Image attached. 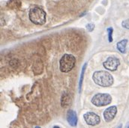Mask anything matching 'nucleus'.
<instances>
[{"instance_id": "nucleus-1", "label": "nucleus", "mask_w": 129, "mask_h": 128, "mask_svg": "<svg viewBox=\"0 0 129 128\" xmlns=\"http://www.w3.org/2000/svg\"><path fill=\"white\" fill-rule=\"evenodd\" d=\"M92 79L97 85L102 87H109L113 83V78L112 75L104 70L95 72L93 73Z\"/></svg>"}, {"instance_id": "nucleus-2", "label": "nucleus", "mask_w": 129, "mask_h": 128, "mask_svg": "<svg viewBox=\"0 0 129 128\" xmlns=\"http://www.w3.org/2000/svg\"><path fill=\"white\" fill-rule=\"evenodd\" d=\"M29 17L30 21L35 25H44L46 23V13L38 7L30 9Z\"/></svg>"}, {"instance_id": "nucleus-3", "label": "nucleus", "mask_w": 129, "mask_h": 128, "mask_svg": "<svg viewBox=\"0 0 129 128\" xmlns=\"http://www.w3.org/2000/svg\"><path fill=\"white\" fill-rule=\"evenodd\" d=\"M76 59L74 56L70 54H64L59 62V68L62 73L71 71L75 66Z\"/></svg>"}, {"instance_id": "nucleus-4", "label": "nucleus", "mask_w": 129, "mask_h": 128, "mask_svg": "<svg viewBox=\"0 0 129 128\" xmlns=\"http://www.w3.org/2000/svg\"><path fill=\"white\" fill-rule=\"evenodd\" d=\"M112 102V97L108 94L98 93L92 98V103L96 106H104Z\"/></svg>"}, {"instance_id": "nucleus-5", "label": "nucleus", "mask_w": 129, "mask_h": 128, "mask_svg": "<svg viewBox=\"0 0 129 128\" xmlns=\"http://www.w3.org/2000/svg\"><path fill=\"white\" fill-rule=\"evenodd\" d=\"M83 118H84L86 123L90 126L98 125L101 121L100 117L97 114L92 112H89L85 113L83 115Z\"/></svg>"}, {"instance_id": "nucleus-6", "label": "nucleus", "mask_w": 129, "mask_h": 128, "mask_svg": "<svg viewBox=\"0 0 129 128\" xmlns=\"http://www.w3.org/2000/svg\"><path fill=\"white\" fill-rule=\"evenodd\" d=\"M120 64L119 60L116 57H109L107 59V60L103 63L104 68H106L108 70L115 71L118 68L119 65Z\"/></svg>"}, {"instance_id": "nucleus-7", "label": "nucleus", "mask_w": 129, "mask_h": 128, "mask_svg": "<svg viewBox=\"0 0 129 128\" xmlns=\"http://www.w3.org/2000/svg\"><path fill=\"white\" fill-rule=\"evenodd\" d=\"M117 113V108L115 106H110L104 112V118L107 122L113 121Z\"/></svg>"}, {"instance_id": "nucleus-8", "label": "nucleus", "mask_w": 129, "mask_h": 128, "mask_svg": "<svg viewBox=\"0 0 129 128\" xmlns=\"http://www.w3.org/2000/svg\"><path fill=\"white\" fill-rule=\"evenodd\" d=\"M67 121L71 127H76L77 124V115L74 110L70 109L67 112Z\"/></svg>"}, {"instance_id": "nucleus-9", "label": "nucleus", "mask_w": 129, "mask_h": 128, "mask_svg": "<svg viewBox=\"0 0 129 128\" xmlns=\"http://www.w3.org/2000/svg\"><path fill=\"white\" fill-rule=\"evenodd\" d=\"M127 44H128V40L127 39H124V40H122L121 41L118 42L116 44L117 50L122 53H126V45H127Z\"/></svg>"}, {"instance_id": "nucleus-10", "label": "nucleus", "mask_w": 129, "mask_h": 128, "mask_svg": "<svg viewBox=\"0 0 129 128\" xmlns=\"http://www.w3.org/2000/svg\"><path fill=\"white\" fill-rule=\"evenodd\" d=\"M69 102H70V97L68 94L64 93L62 95V100H61V104H62V107H66L68 104H69Z\"/></svg>"}, {"instance_id": "nucleus-11", "label": "nucleus", "mask_w": 129, "mask_h": 128, "mask_svg": "<svg viewBox=\"0 0 129 128\" xmlns=\"http://www.w3.org/2000/svg\"><path fill=\"white\" fill-rule=\"evenodd\" d=\"M87 66V63H85L83 64V67L82 68V71H81V75H80V82H79V91L80 92L81 91V88H82V84H83V76L86 71V68Z\"/></svg>"}, {"instance_id": "nucleus-12", "label": "nucleus", "mask_w": 129, "mask_h": 128, "mask_svg": "<svg viewBox=\"0 0 129 128\" xmlns=\"http://www.w3.org/2000/svg\"><path fill=\"white\" fill-rule=\"evenodd\" d=\"M107 33H108V40L110 43L113 41V29L112 27H109L107 29Z\"/></svg>"}, {"instance_id": "nucleus-13", "label": "nucleus", "mask_w": 129, "mask_h": 128, "mask_svg": "<svg viewBox=\"0 0 129 128\" xmlns=\"http://www.w3.org/2000/svg\"><path fill=\"white\" fill-rule=\"evenodd\" d=\"M86 28L88 32H92L94 30V29H95V25L93 23H89V24L86 25Z\"/></svg>"}, {"instance_id": "nucleus-14", "label": "nucleus", "mask_w": 129, "mask_h": 128, "mask_svg": "<svg viewBox=\"0 0 129 128\" xmlns=\"http://www.w3.org/2000/svg\"><path fill=\"white\" fill-rule=\"evenodd\" d=\"M122 26L123 28L129 29V20H125L122 23Z\"/></svg>"}, {"instance_id": "nucleus-15", "label": "nucleus", "mask_w": 129, "mask_h": 128, "mask_svg": "<svg viewBox=\"0 0 129 128\" xmlns=\"http://www.w3.org/2000/svg\"><path fill=\"white\" fill-rule=\"evenodd\" d=\"M53 128H61V127H59V126H54Z\"/></svg>"}, {"instance_id": "nucleus-16", "label": "nucleus", "mask_w": 129, "mask_h": 128, "mask_svg": "<svg viewBox=\"0 0 129 128\" xmlns=\"http://www.w3.org/2000/svg\"><path fill=\"white\" fill-rule=\"evenodd\" d=\"M125 128H129V123H128V124H127V125H126V127Z\"/></svg>"}, {"instance_id": "nucleus-17", "label": "nucleus", "mask_w": 129, "mask_h": 128, "mask_svg": "<svg viewBox=\"0 0 129 128\" xmlns=\"http://www.w3.org/2000/svg\"><path fill=\"white\" fill-rule=\"evenodd\" d=\"M118 128H122V124H121V125H119V127Z\"/></svg>"}, {"instance_id": "nucleus-18", "label": "nucleus", "mask_w": 129, "mask_h": 128, "mask_svg": "<svg viewBox=\"0 0 129 128\" xmlns=\"http://www.w3.org/2000/svg\"><path fill=\"white\" fill-rule=\"evenodd\" d=\"M35 128H41V127H35Z\"/></svg>"}]
</instances>
